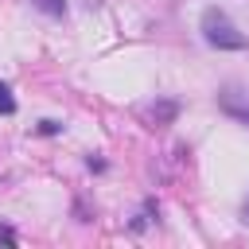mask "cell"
<instances>
[{"mask_svg":"<svg viewBox=\"0 0 249 249\" xmlns=\"http://www.w3.org/2000/svg\"><path fill=\"white\" fill-rule=\"evenodd\" d=\"M39 132L43 136H54V132H62V124L58 121H39Z\"/></svg>","mask_w":249,"mask_h":249,"instance_id":"cell-6","label":"cell"},{"mask_svg":"<svg viewBox=\"0 0 249 249\" xmlns=\"http://www.w3.org/2000/svg\"><path fill=\"white\" fill-rule=\"evenodd\" d=\"M0 241H4V245H16L19 237H16V230H12V226H4V222H0Z\"/></svg>","mask_w":249,"mask_h":249,"instance_id":"cell-7","label":"cell"},{"mask_svg":"<svg viewBox=\"0 0 249 249\" xmlns=\"http://www.w3.org/2000/svg\"><path fill=\"white\" fill-rule=\"evenodd\" d=\"M0 113H4V117L16 113V97H12V89H8L4 82H0Z\"/></svg>","mask_w":249,"mask_h":249,"instance_id":"cell-5","label":"cell"},{"mask_svg":"<svg viewBox=\"0 0 249 249\" xmlns=\"http://www.w3.org/2000/svg\"><path fill=\"white\" fill-rule=\"evenodd\" d=\"M202 39L214 47V51H245L249 47V39L237 31V23L222 12V8H206L202 12Z\"/></svg>","mask_w":249,"mask_h":249,"instance_id":"cell-1","label":"cell"},{"mask_svg":"<svg viewBox=\"0 0 249 249\" xmlns=\"http://www.w3.org/2000/svg\"><path fill=\"white\" fill-rule=\"evenodd\" d=\"M245 222H249V198H245Z\"/></svg>","mask_w":249,"mask_h":249,"instance_id":"cell-8","label":"cell"},{"mask_svg":"<svg viewBox=\"0 0 249 249\" xmlns=\"http://www.w3.org/2000/svg\"><path fill=\"white\" fill-rule=\"evenodd\" d=\"M148 117H152L156 124H171V121L179 117V101H156V105L148 109Z\"/></svg>","mask_w":249,"mask_h":249,"instance_id":"cell-3","label":"cell"},{"mask_svg":"<svg viewBox=\"0 0 249 249\" xmlns=\"http://www.w3.org/2000/svg\"><path fill=\"white\" fill-rule=\"evenodd\" d=\"M31 4H35L43 16H54V19H58V16H66V0H31Z\"/></svg>","mask_w":249,"mask_h":249,"instance_id":"cell-4","label":"cell"},{"mask_svg":"<svg viewBox=\"0 0 249 249\" xmlns=\"http://www.w3.org/2000/svg\"><path fill=\"white\" fill-rule=\"evenodd\" d=\"M218 109L226 117H233L237 124H249V89L241 86H222L218 89Z\"/></svg>","mask_w":249,"mask_h":249,"instance_id":"cell-2","label":"cell"}]
</instances>
